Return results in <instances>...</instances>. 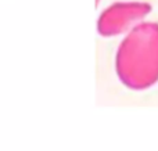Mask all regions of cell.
<instances>
[{
    "label": "cell",
    "instance_id": "cell-1",
    "mask_svg": "<svg viewBox=\"0 0 158 151\" xmlns=\"http://www.w3.org/2000/svg\"><path fill=\"white\" fill-rule=\"evenodd\" d=\"M114 68L119 82L135 92L158 83V24L143 21L125 33L118 44Z\"/></svg>",
    "mask_w": 158,
    "mask_h": 151
},
{
    "label": "cell",
    "instance_id": "cell-2",
    "mask_svg": "<svg viewBox=\"0 0 158 151\" xmlns=\"http://www.w3.org/2000/svg\"><path fill=\"white\" fill-rule=\"evenodd\" d=\"M150 13L151 6L146 2H115L100 13L96 24L97 32L103 38L125 35L137 24L144 21Z\"/></svg>",
    "mask_w": 158,
    "mask_h": 151
},
{
    "label": "cell",
    "instance_id": "cell-3",
    "mask_svg": "<svg viewBox=\"0 0 158 151\" xmlns=\"http://www.w3.org/2000/svg\"><path fill=\"white\" fill-rule=\"evenodd\" d=\"M98 3H100V0H96V4H98Z\"/></svg>",
    "mask_w": 158,
    "mask_h": 151
}]
</instances>
